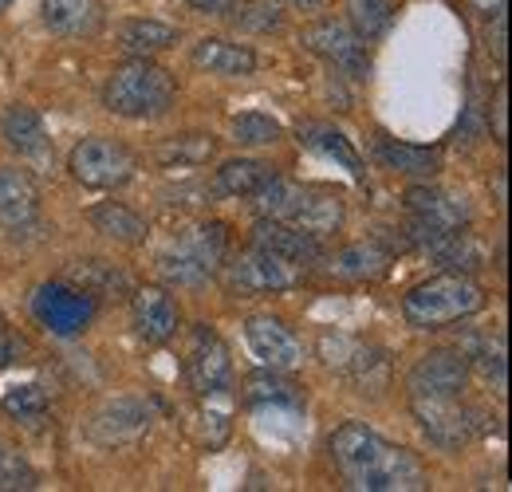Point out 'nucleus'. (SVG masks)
Returning <instances> with one entry per match:
<instances>
[{
	"mask_svg": "<svg viewBox=\"0 0 512 492\" xmlns=\"http://www.w3.org/2000/svg\"><path fill=\"white\" fill-rule=\"evenodd\" d=\"M485 48H489L493 60L505 63V12L489 20V28H485Z\"/></svg>",
	"mask_w": 512,
	"mask_h": 492,
	"instance_id": "a19ab883",
	"label": "nucleus"
},
{
	"mask_svg": "<svg viewBox=\"0 0 512 492\" xmlns=\"http://www.w3.org/2000/svg\"><path fill=\"white\" fill-rule=\"evenodd\" d=\"M36 485H40V477H36L32 461L12 441L0 437V492H28Z\"/></svg>",
	"mask_w": 512,
	"mask_h": 492,
	"instance_id": "e433bc0d",
	"label": "nucleus"
},
{
	"mask_svg": "<svg viewBox=\"0 0 512 492\" xmlns=\"http://www.w3.org/2000/svg\"><path fill=\"white\" fill-rule=\"evenodd\" d=\"M430 256L446 272H461V276H473L477 268H485V245L473 233H465V229H453L449 237H442L438 245L430 248Z\"/></svg>",
	"mask_w": 512,
	"mask_h": 492,
	"instance_id": "2f4dec72",
	"label": "nucleus"
},
{
	"mask_svg": "<svg viewBox=\"0 0 512 492\" xmlns=\"http://www.w3.org/2000/svg\"><path fill=\"white\" fill-rule=\"evenodd\" d=\"M245 339H249V351L260 367L268 370H292L304 363V343L300 335L280 319V315H249L245 319Z\"/></svg>",
	"mask_w": 512,
	"mask_h": 492,
	"instance_id": "4468645a",
	"label": "nucleus"
},
{
	"mask_svg": "<svg viewBox=\"0 0 512 492\" xmlns=\"http://www.w3.org/2000/svg\"><path fill=\"white\" fill-rule=\"evenodd\" d=\"M327 268L339 280H379V276H386V268H390V252L383 245H375V241H359V245L339 248L327 260Z\"/></svg>",
	"mask_w": 512,
	"mask_h": 492,
	"instance_id": "c85d7f7f",
	"label": "nucleus"
},
{
	"mask_svg": "<svg viewBox=\"0 0 512 492\" xmlns=\"http://www.w3.org/2000/svg\"><path fill=\"white\" fill-rule=\"evenodd\" d=\"M320 359L331 370L355 378L359 386H371V374H375V370L386 374L383 351H375V347H367V343H359V339H351V335H323Z\"/></svg>",
	"mask_w": 512,
	"mask_h": 492,
	"instance_id": "6ab92c4d",
	"label": "nucleus"
},
{
	"mask_svg": "<svg viewBox=\"0 0 512 492\" xmlns=\"http://www.w3.org/2000/svg\"><path fill=\"white\" fill-rule=\"evenodd\" d=\"M87 221H91L95 233H103V237L115 241V245L134 248L150 237V221H146L138 209H130L127 201H103V205L87 209Z\"/></svg>",
	"mask_w": 512,
	"mask_h": 492,
	"instance_id": "393cba45",
	"label": "nucleus"
},
{
	"mask_svg": "<svg viewBox=\"0 0 512 492\" xmlns=\"http://www.w3.org/2000/svg\"><path fill=\"white\" fill-rule=\"evenodd\" d=\"M245 402L249 406H284V410H304V386L284 378V370H256L245 378Z\"/></svg>",
	"mask_w": 512,
	"mask_h": 492,
	"instance_id": "c756f323",
	"label": "nucleus"
},
{
	"mask_svg": "<svg viewBox=\"0 0 512 492\" xmlns=\"http://www.w3.org/2000/svg\"><path fill=\"white\" fill-rule=\"evenodd\" d=\"M0 327H4V319H0Z\"/></svg>",
	"mask_w": 512,
	"mask_h": 492,
	"instance_id": "de8ad7c7",
	"label": "nucleus"
},
{
	"mask_svg": "<svg viewBox=\"0 0 512 492\" xmlns=\"http://www.w3.org/2000/svg\"><path fill=\"white\" fill-rule=\"evenodd\" d=\"M0 406H4L8 418L24 422V426H44L52 402H48V390H44V386L24 382V386H8L4 398H0Z\"/></svg>",
	"mask_w": 512,
	"mask_h": 492,
	"instance_id": "c9c22d12",
	"label": "nucleus"
},
{
	"mask_svg": "<svg viewBox=\"0 0 512 492\" xmlns=\"http://www.w3.org/2000/svg\"><path fill=\"white\" fill-rule=\"evenodd\" d=\"M166 205L170 209H205V205H213L217 197H221V189H217V182H178V185H170L166 193Z\"/></svg>",
	"mask_w": 512,
	"mask_h": 492,
	"instance_id": "58836bf2",
	"label": "nucleus"
},
{
	"mask_svg": "<svg viewBox=\"0 0 512 492\" xmlns=\"http://www.w3.org/2000/svg\"><path fill=\"white\" fill-rule=\"evenodd\" d=\"M375 154L386 170L402 174V178H414V182H430L438 170H442V154L430 150V146H410V142H398V138H375Z\"/></svg>",
	"mask_w": 512,
	"mask_h": 492,
	"instance_id": "b1692460",
	"label": "nucleus"
},
{
	"mask_svg": "<svg viewBox=\"0 0 512 492\" xmlns=\"http://www.w3.org/2000/svg\"><path fill=\"white\" fill-rule=\"evenodd\" d=\"M461 359L469 363V367H477L481 374H485V382H493L497 390L505 386V339L501 335H481V331H465L461 335Z\"/></svg>",
	"mask_w": 512,
	"mask_h": 492,
	"instance_id": "7c9ffc66",
	"label": "nucleus"
},
{
	"mask_svg": "<svg viewBox=\"0 0 512 492\" xmlns=\"http://www.w3.org/2000/svg\"><path fill=\"white\" fill-rule=\"evenodd\" d=\"M253 205L260 217L288 221L312 237H331L343 229V197L327 185H300L272 174L268 182L253 193Z\"/></svg>",
	"mask_w": 512,
	"mask_h": 492,
	"instance_id": "f03ea898",
	"label": "nucleus"
},
{
	"mask_svg": "<svg viewBox=\"0 0 512 492\" xmlns=\"http://www.w3.org/2000/svg\"><path fill=\"white\" fill-rule=\"evenodd\" d=\"M154 158H158V166H166V170H197V166H205V162L217 158V138H213V134H201V130L174 134V138L158 142Z\"/></svg>",
	"mask_w": 512,
	"mask_h": 492,
	"instance_id": "cd10ccee",
	"label": "nucleus"
},
{
	"mask_svg": "<svg viewBox=\"0 0 512 492\" xmlns=\"http://www.w3.org/2000/svg\"><path fill=\"white\" fill-rule=\"evenodd\" d=\"M292 4H296V8H320L323 0H292Z\"/></svg>",
	"mask_w": 512,
	"mask_h": 492,
	"instance_id": "a18cd8bd",
	"label": "nucleus"
},
{
	"mask_svg": "<svg viewBox=\"0 0 512 492\" xmlns=\"http://www.w3.org/2000/svg\"><path fill=\"white\" fill-rule=\"evenodd\" d=\"M40 16L64 40H95L107 28V4L103 0H44Z\"/></svg>",
	"mask_w": 512,
	"mask_h": 492,
	"instance_id": "a211bd4d",
	"label": "nucleus"
},
{
	"mask_svg": "<svg viewBox=\"0 0 512 492\" xmlns=\"http://www.w3.org/2000/svg\"><path fill=\"white\" fill-rule=\"evenodd\" d=\"M481 308H485V288L461 272H438L402 296V315L418 331H442L449 323H465Z\"/></svg>",
	"mask_w": 512,
	"mask_h": 492,
	"instance_id": "20e7f679",
	"label": "nucleus"
},
{
	"mask_svg": "<svg viewBox=\"0 0 512 492\" xmlns=\"http://www.w3.org/2000/svg\"><path fill=\"white\" fill-rule=\"evenodd\" d=\"M8 4H12V0H0V12H8Z\"/></svg>",
	"mask_w": 512,
	"mask_h": 492,
	"instance_id": "49530a36",
	"label": "nucleus"
},
{
	"mask_svg": "<svg viewBox=\"0 0 512 492\" xmlns=\"http://www.w3.org/2000/svg\"><path fill=\"white\" fill-rule=\"evenodd\" d=\"M225 20L237 28V32H256V36H268V32H280L284 24V4L280 0H233L225 4Z\"/></svg>",
	"mask_w": 512,
	"mask_h": 492,
	"instance_id": "72a5a7b5",
	"label": "nucleus"
},
{
	"mask_svg": "<svg viewBox=\"0 0 512 492\" xmlns=\"http://www.w3.org/2000/svg\"><path fill=\"white\" fill-rule=\"evenodd\" d=\"M473 8H477L485 20H493V16H501V12H505V0H473Z\"/></svg>",
	"mask_w": 512,
	"mask_h": 492,
	"instance_id": "37998d69",
	"label": "nucleus"
},
{
	"mask_svg": "<svg viewBox=\"0 0 512 492\" xmlns=\"http://www.w3.org/2000/svg\"><path fill=\"white\" fill-rule=\"evenodd\" d=\"M343 12H347V24L355 28V36L367 44L386 36L394 24V0H343Z\"/></svg>",
	"mask_w": 512,
	"mask_h": 492,
	"instance_id": "f704fd0d",
	"label": "nucleus"
},
{
	"mask_svg": "<svg viewBox=\"0 0 512 492\" xmlns=\"http://www.w3.org/2000/svg\"><path fill=\"white\" fill-rule=\"evenodd\" d=\"M67 170L87 189H123L138 174V154L119 138L91 134V138L75 142V150L67 154Z\"/></svg>",
	"mask_w": 512,
	"mask_h": 492,
	"instance_id": "6e6552de",
	"label": "nucleus"
},
{
	"mask_svg": "<svg viewBox=\"0 0 512 492\" xmlns=\"http://www.w3.org/2000/svg\"><path fill=\"white\" fill-rule=\"evenodd\" d=\"M186 378H190V390L197 398H225L229 386H233V359H229V347H225V339H221L209 323H197V327H193Z\"/></svg>",
	"mask_w": 512,
	"mask_h": 492,
	"instance_id": "f8f14e48",
	"label": "nucleus"
},
{
	"mask_svg": "<svg viewBox=\"0 0 512 492\" xmlns=\"http://www.w3.org/2000/svg\"><path fill=\"white\" fill-rule=\"evenodd\" d=\"M406 213H410L406 245L418 248H434L453 229H465L473 221V209H469L465 193H449V189L430 182H418L406 189Z\"/></svg>",
	"mask_w": 512,
	"mask_h": 492,
	"instance_id": "423d86ee",
	"label": "nucleus"
},
{
	"mask_svg": "<svg viewBox=\"0 0 512 492\" xmlns=\"http://www.w3.org/2000/svg\"><path fill=\"white\" fill-rule=\"evenodd\" d=\"M221 284L229 296H264V292H288V288H300L308 268L268 252V248L253 245L249 252H237V256H225L221 264Z\"/></svg>",
	"mask_w": 512,
	"mask_h": 492,
	"instance_id": "0eeeda50",
	"label": "nucleus"
},
{
	"mask_svg": "<svg viewBox=\"0 0 512 492\" xmlns=\"http://www.w3.org/2000/svg\"><path fill=\"white\" fill-rule=\"evenodd\" d=\"M40 213V185L20 166H0V225L20 229Z\"/></svg>",
	"mask_w": 512,
	"mask_h": 492,
	"instance_id": "aec40b11",
	"label": "nucleus"
},
{
	"mask_svg": "<svg viewBox=\"0 0 512 492\" xmlns=\"http://www.w3.org/2000/svg\"><path fill=\"white\" fill-rule=\"evenodd\" d=\"M331 461L343 477V485L355 492H422L430 489V477L422 461L386 441L383 433L367 430L363 422H343L327 441Z\"/></svg>",
	"mask_w": 512,
	"mask_h": 492,
	"instance_id": "f257e3e1",
	"label": "nucleus"
},
{
	"mask_svg": "<svg viewBox=\"0 0 512 492\" xmlns=\"http://www.w3.org/2000/svg\"><path fill=\"white\" fill-rule=\"evenodd\" d=\"M64 280H71L75 288H83L95 304H103V300H127L130 292H134L127 272L119 264H111V260H99V256L75 260L64 272Z\"/></svg>",
	"mask_w": 512,
	"mask_h": 492,
	"instance_id": "412c9836",
	"label": "nucleus"
},
{
	"mask_svg": "<svg viewBox=\"0 0 512 492\" xmlns=\"http://www.w3.org/2000/svg\"><path fill=\"white\" fill-rule=\"evenodd\" d=\"M465 382H469V363L461 359V351H430L406 374L410 398H461Z\"/></svg>",
	"mask_w": 512,
	"mask_h": 492,
	"instance_id": "2eb2a0df",
	"label": "nucleus"
},
{
	"mask_svg": "<svg viewBox=\"0 0 512 492\" xmlns=\"http://www.w3.org/2000/svg\"><path fill=\"white\" fill-rule=\"evenodd\" d=\"M493 134H497V142H505V83L497 87V99H493Z\"/></svg>",
	"mask_w": 512,
	"mask_h": 492,
	"instance_id": "79ce46f5",
	"label": "nucleus"
},
{
	"mask_svg": "<svg viewBox=\"0 0 512 492\" xmlns=\"http://www.w3.org/2000/svg\"><path fill=\"white\" fill-rule=\"evenodd\" d=\"M130 300V319H134V335L146 343V347H162L178 335L182 327V311L174 304V296L166 288H134L127 296Z\"/></svg>",
	"mask_w": 512,
	"mask_h": 492,
	"instance_id": "dca6fc26",
	"label": "nucleus"
},
{
	"mask_svg": "<svg viewBox=\"0 0 512 492\" xmlns=\"http://www.w3.org/2000/svg\"><path fill=\"white\" fill-rule=\"evenodd\" d=\"M0 138H4V146H8L12 154H20V158H44L48 146H52L40 111H36V107H24V103H16V107H8V111L0 115Z\"/></svg>",
	"mask_w": 512,
	"mask_h": 492,
	"instance_id": "4be33fe9",
	"label": "nucleus"
},
{
	"mask_svg": "<svg viewBox=\"0 0 512 492\" xmlns=\"http://www.w3.org/2000/svg\"><path fill=\"white\" fill-rule=\"evenodd\" d=\"M284 138V126L264 111H245L233 119V142L237 146H276Z\"/></svg>",
	"mask_w": 512,
	"mask_h": 492,
	"instance_id": "4c0bfd02",
	"label": "nucleus"
},
{
	"mask_svg": "<svg viewBox=\"0 0 512 492\" xmlns=\"http://www.w3.org/2000/svg\"><path fill=\"white\" fill-rule=\"evenodd\" d=\"M193 67L209 71V75H221V79H237V75H253L256 71V52L249 44H233V40H221V36H205L197 40L190 52Z\"/></svg>",
	"mask_w": 512,
	"mask_h": 492,
	"instance_id": "5701e85b",
	"label": "nucleus"
},
{
	"mask_svg": "<svg viewBox=\"0 0 512 492\" xmlns=\"http://www.w3.org/2000/svg\"><path fill=\"white\" fill-rule=\"evenodd\" d=\"M300 142H304L308 150L323 154V158H335L343 170H351V178L367 182V166H363L359 150L351 146V138H347L343 130H335L331 123H300Z\"/></svg>",
	"mask_w": 512,
	"mask_h": 492,
	"instance_id": "a878e982",
	"label": "nucleus"
},
{
	"mask_svg": "<svg viewBox=\"0 0 512 492\" xmlns=\"http://www.w3.org/2000/svg\"><path fill=\"white\" fill-rule=\"evenodd\" d=\"M95 311H99V304H95L83 288H75L71 280H48V284H40L36 296H32V315H36V323L48 327V331L60 335V339L83 335V331L91 327Z\"/></svg>",
	"mask_w": 512,
	"mask_h": 492,
	"instance_id": "1a4fd4ad",
	"label": "nucleus"
},
{
	"mask_svg": "<svg viewBox=\"0 0 512 492\" xmlns=\"http://www.w3.org/2000/svg\"><path fill=\"white\" fill-rule=\"evenodd\" d=\"M300 44H304V52H312V56L327 60L331 67H339L343 75H351V79H367V75H371L367 40H359L355 28H351L347 20L327 16V20L308 24V28L300 32Z\"/></svg>",
	"mask_w": 512,
	"mask_h": 492,
	"instance_id": "9b49d317",
	"label": "nucleus"
},
{
	"mask_svg": "<svg viewBox=\"0 0 512 492\" xmlns=\"http://www.w3.org/2000/svg\"><path fill=\"white\" fill-rule=\"evenodd\" d=\"M178 99V79L154 63L150 56H130L123 67L111 71L107 87H103V107L119 119H162Z\"/></svg>",
	"mask_w": 512,
	"mask_h": 492,
	"instance_id": "7ed1b4c3",
	"label": "nucleus"
},
{
	"mask_svg": "<svg viewBox=\"0 0 512 492\" xmlns=\"http://www.w3.org/2000/svg\"><path fill=\"white\" fill-rule=\"evenodd\" d=\"M154 426V406L146 402V398H111V402H103L95 414H91V422H87V437L95 441V445H103V449H115V445H130V441H138V437H146Z\"/></svg>",
	"mask_w": 512,
	"mask_h": 492,
	"instance_id": "ddd939ff",
	"label": "nucleus"
},
{
	"mask_svg": "<svg viewBox=\"0 0 512 492\" xmlns=\"http://www.w3.org/2000/svg\"><path fill=\"white\" fill-rule=\"evenodd\" d=\"M28 355H32L28 339H20L16 331L0 327V370H4V367H16V363H28Z\"/></svg>",
	"mask_w": 512,
	"mask_h": 492,
	"instance_id": "ea45409f",
	"label": "nucleus"
},
{
	"mask_svg": "<svg viewBox=\"0 0 512 492\" xmlns=\"http://www.w3.org/2000/svg\"><path fill=\"white\" fill-rule=\"evenodd\" d=\"M253 245L268 248V252H276V256H284V260H292L300 268H320L327 260L320 237H312V233H304V229H296L288 221H276V217H260L256 221Z\"/></svg>",
	"mask_w": 512,
	"mask_h": 492,
	"instance_id": "f3484780",
	"label": "nucleus"
},
{
	"mask_svg": "<svg viewBox=\"0 0 512 492\" xmlns=\"http://www.w3.org/2000/svg\"><path fill=\"white\" fill-rule=\"evenodd\" d=\"M182 40V32L174 24H162L154 16H134L119 28V48L127 56H158L166 48H174Z\"/></svg>",
	"mask_w": 512,
	"mask_h": 492,
	"instance_id": "bb28decb",
	"label": "nucleus"
},
{
	"mask_svg": "<svg viewBox=\"0 0 512 492\" xmlns=\"http://www.w3.org/2000/svg\"><path fill=\"white\" fill-rule=\"evenodd\" d=\"M272 174L276 170L268 162H260V158H229V162H221V170H217L213 182H217V189L225 197H253Z\"/></svg>",
	"mask_w": 512,
	"mask_h": 492,
	"instance_id": "473e14b6",
	"label": "nucleus"
},
{
	"mask_svg": "<svg viewBox=\"0 0 512 492\" xmlns=\"http://www.w3.org/2000/svg\"><path fill=\"white\" fill-rule=\"evenodd\" d=\"M190 8H197V12H221L229 0H186Z\"/></svg>",
	"mask_w": 512,
	"mask_h": 492,
	"instance_id": "c03bdc74",
	"label": "nucleus"
},
{
	"mask_svg": "<svg viewBox=\"0 0 512 492\" xmlns=\"http://www.w3.org/2000/svg\"><path fill=\"white\" fill-rule=\"evenodd\" d=\"M410 410L418 426L438 449H461L485 430V414L477 406H465L461 398H410Z\"/></svg>",
	"mask_w": 512,
	"mask_h": 492,
	"instance_id": "9d476101",
	"label": "nucleus"
},
{
	"mask_svg": "<svg viewBox=\"0 0 512 492\" xmlns=\"http://www.w3.org/2000/svg\"><path fill=\"white\" fill-rule=\"evenodd\" d=\"M229 256V225L221 221H193L182 233H174L162 252H158V268L170 284H182V288H197L205 284L209 276L221 272Z\"/></svg>",
	"mask_w": 512,
	"mask_h": 492,
	"instance_id": "39448f33",
	"label": "nucleus"
}]
</instances>
